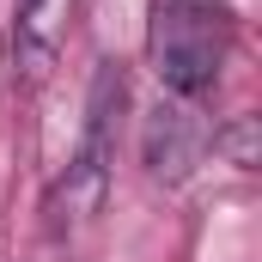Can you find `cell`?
<instances>
[{
	"label": "cell",
	"instance_id": "4",
	"mask_svg": "<svg viewBox=\"0 0 262 262\" xmlns=\"http://www.w3.org/2000/svg\"><path fill=\"white\" fill-rule=\"evenodd\" d=\"M55 12L61 0H18V61L31 73H43L55 55Z\"/></svg>",
	"mask_w": 262,
	"mask_h": 262
},
{
	"label": "cell",
	"instance_id": "1",
	"mask_svg": "<svg viewBox=\"0 0 262 262\" xmlns=\"http://www.w3.org/2000/svg\"><path fill=\"white\" fill-rule=\"evenodd\" d=\"M226 61V12L220 0H159L152 12V73L165 92L201 98Z\"/></svg>",
	"mask_w": 262,
	"mask_h": 262
},
{
	"label": "cell",
	"instance_id": "5",
	"mask_svg": "<svg viewBox=\"0 0 262 262\" xmlns=\"http://www.w3.org/2000/svg\"><path fill=\"white\" fill-rule=\"evenodd\" d=\"M207 146H213V152H226L238 171H250V165H256V122H250V116H238L232 128H226V134H213Z\"/></svg>",
	"mask_w": 262,
	"mask_h": 262
},
{
	"label": "cell",
	"instance_id": "2",
	"mask_svg": "<svg viewBox=\"0 0 262 262\" xmlns=\"http://www.w3.org/2000/svg\"><path fill=\"white\" fill-rule=\"evenodd\" d=\"M122 73L116 61H104L92 73V98H85V134H79V152L67 159V177L55 189V213L61 226H85L98 207H104V189H110V165H116V110H122Z\"/></svg>",
	"mask_w": 262,
	"mask_h": 262
},
{
	"label": "cell",
	"instance_id": "3",
	"mask_svg": "<svg viewBox=\"0 0 262 262\" xmlns=\"http://www.w3.org/2000/svg\"><path fill=\"white\" fill-rule=\"evenodd\" d=\"M207 152V128L195 122V110H183V104H159L152 110V122H146V171L159 177V183H183L189 171H195V159Z\"/></svg>",
	"mask_w": 262,
	"mask_h": 262
}]
</instances>
